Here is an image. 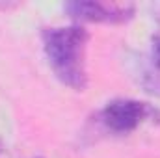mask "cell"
I'll list each match as a JSON object with an SVG mask.
<instances>
[{
	"mask_svg": "<svg viewBox=\"0 0 160 158\" xmlns=\"http://www.w3.org/2000/svg\"><path fill=\"white\" fill-rule=\"evenodd\" d=\"M43 50L54 75L65 86L82 91L86 87V45L89 34L80 24L54 26L41 32Z\"/></svg>",
	"mask_w": 160,
	"mask_h": 158,
	"instance_id": "obj_1",
	"label": "cell"
},
{
	"mask_svg": "<svg viewBox=\"0 0 160 158\" xmlns=\"http://www.w3.org/2000/svg\"><path fill=\"white\" fill-rule=\"evenodd\" d=\"M155 116H157V110L151 104L142 102V101H134V99L112 101L99 114L101 123L116 134L132 132L134 128L140 126V123H143L149 117H155Z\"/></svg>",
	"mask_w": 160,
	"mask_h": 158,
	"instance_id": "obj_2",
	"label": "cell"
},
{
	"mask_svg": "<svg viewBox=\"0 0 160 158\" xmlns=\"http://www.w3.org/2000/svg\"><path fill=\"white\" fill-rule=\"evenodd\" d=\"M63 9L71 19L82 22H125L134 15L132 6H116L93 0H75L67 2Z\"/></svg>",
	"mask_w": 160,
	"mask_h": 158,
	"instance_id": "obj_3",
	"label": "cell"
},
{
	"mask_svg": "<svg viewBox=\"0 0 160 158\" xmlns=\"http://www.w3.org/2000/svg\"><path fill=\"white\" fill-rule=\"evenodd\" d=\"M155 63L160 65V37H155Z\"/></svg>",
	"mask_w": 160,
	"mask_h": 158,
	"instance_id": "obj_4",
	"label": "cell"
},
{
	"mask_svg": "<svg viewBox=\"0 0 160 158\" xmlns=\"http://www.w3.org/2000/svg\"><path fill=\"white\" fill-rule=\"evenodd\" d=\"M0 153H2V145H0Z\"/></svg>",
	"mask_w": 160,
	"mask_h": 158,
	"instance_id": "obj_5",
	"label": "cell"
}]
</instances>
